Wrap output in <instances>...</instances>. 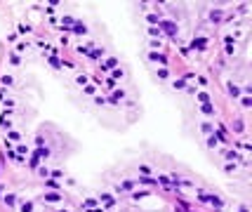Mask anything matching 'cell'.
<instances>
[{
	"label": "cell",
	"mask_w": 252,
	"mask_h": 212,
	"mask_svg": "<svg viewBox=\"0 0 252 212\" xmlns=\"http://www.w3.org/2000/svg\"><path fill=\"white\" fill-rule=\"evenodd\" d=\"M151 59H153V62H158V64H165V62H167V59H165L163 54H156V52L151 54Z\"/></svg>",
	"instance_id": "2"
},
{
	"label": "cell",
	"mask_w": 252,
	"mask_h": 212,
	"mask_svg": "<svg viewBox=\"0 0 252 212\" xmlns=\"http://www.w3.org/2000/svg\"><path fill=\"white\" fill-rule=\"evenodd\" d=\"M207 99H210L207 94H198V101H200V104H207Z\"/></svg>",
	"instance_id": "9"
},
{
	"label": "cell",
	"mask_w": 252,
	"mask_h": 212,
	"mask_svg": "<svg viewBox=\"0 0 252 212\" xmlns=\"http://www.w3.org/2000/svg\"><path fill=\"white\" fill-rule=\"evenodd\" d=\"M31 210H33V203H24L21 205V212H31Z\"/></svg>",
	"instance_id": "6"
},
{
	"label": "cell",
	"mask_w": 252,
	"mask_h": 212,
	"mask_svg": "<svg viewBox=\"0 0 252 212\" xmlns=\"http://www.w3.org/2000/svg\"><path fill=\"white\" fill-rule=\"evenodd\" d=\"M163 28H165V31H167V33H174V31H177V28L172 26L170 21H165V24H163Z\"/></svg>",
	"instance_id": "5"
},
{
	"label": "cell",
	"mask_w": 252,
	"mask_h": 212,
	"mask_svg": "<svg viewBox=\"0 0 252 212\" xmlns=\"http://www.w3.org/2000/svg\"><path fill=\"white\" fill-rule=\"evenodd\" d=\"M43 198H45V200H52V203H54V200H61V196H59V193H45Z\"/></svg>",
	"instance_id": "1"
},
{
	"label": "cell",
	"mask_w": 252,
	"mask_h": 212,
	"mask_svg": "<svg viewBox=\"0 0 252 212\" xmlns=\"http://www.w3.org/2000/svg\"><path fill=\"white\" fill-rule=\"evenodd\" d=\"M125 97V92H116V94H113V99H111V101H120V99Z\"/></svg>",
	"instance_id": "7"
},
{
	"label": "cell",
	"mask_w": 252,
	"mask_h": 212,
	"mask_svg": "<svg viewBox=\"0 0 252 212\" xmlns=\"http://www.w3.org/2000/svg\"><path fill=\"white\" fill-rule=\"evenodd\" d=\"M205 45H207V40H205V38H198V40H193V47H200V50H203Z\"/></svg>",
	"instance_id": "4"
},
{
	"label": "cell",
	"mask_w": 252,
	"mask_h": 212,
	"mask_svg": "<svg viewBox=\"0 0 252 212\" xmlns=\"http://www.w3.org/2000/svg\"><path fill=\"white\" fill-rule=\"evenodd\" d=\"M203 111H205L207 115H210V113H215V108H212V106H210V104H203Z\"/></svg>",
	"instance_id": "8"
},
{
	"label": "cell",
	"mask_w": 252,
	"mask_h": 212,
	"mask_svg": "<svg viewBox=\"0 0 252 212\" xmlns=\"http://www.w3.org/2000/svg\"><path fill=\"white\" fill-rule=\"evenodd\" d=\"M2 85H12V78L9 76H2Z\"/></svg>",
	"instance_id": "10"
},
{
	"label": "cell",
	"mask_w": 252,
	"mask_h": 212,
	"mask_svg": "<svg viewBox=\"0 0 252 212\" xmlns=\"http://www.w3.org/2000/svg\"><path fill=\"white\" fill-rule=\"evenodd\" d=\"M47 156H50V151H47V149H38L36 151V158H47Z\"/></svg>",
	"instance_id": "3"
}]
</instances>
